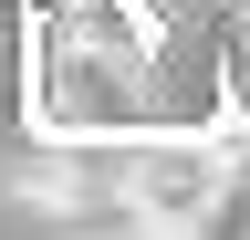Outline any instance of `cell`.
<instances>
[{
    "instance_id": "6da1fadb",
    "label": "cell",
    "mask_w": 250,
    "mask_h": 240,
    "mask_svg": "<svg viewBox=\"0 0 250 240\" xmlns=\"http://www.w3.org/2000/svg\"><path fill=\"white\" fill-rule=\"evenodd\" d=\"M240 126H188V136H125L115 146V219H136V230H167V240H198L219 219V198H229V177H240Z\"/></svg>"
},
{
    "instance_id": "7a4b0ae2",
    "label": "cell",
    "mask_w": 250,
    "mask_h": 240,
    "mask_svg": "<svg viewBox=\"0 0 250 240\" xmlns=\"http://www.w3.org/2000/svg\"><path fill=\"white\" fill-rule=\"evenodd\" d=\"M73 240H167V230H136V219H115V230H73Z\"/></svg>"
}]
</instances>
